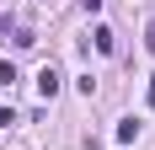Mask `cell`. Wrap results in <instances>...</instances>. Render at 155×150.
Returning <instances> with one entry per match:
<instances>
[{"mask_svg": "<svg viewBox=\"0 0 155 150\" xmlns=\"http://www.w3.org/2000/svg\"><path fill=\"white\" fill-rule=\"evenodd\" d=\"M150 107H155V75H150Z\"/></svg>", "mask_w": 155, "mask_h": 150, "instance_id": "277c9868", "label": "cell"}, {"mask_svg": "<svg viewBox=\"0 0 155 150\" xmlns=\"http://www.w3.org/2000/svg\"><path fill=\"white\" fill-rule=\"evenodd\" d=\"M118 139H123V145H128V139H139V118H123V123H118Z\"/></svg>", "mask_w": 155, "mask_h": 150, "instance_id": "7a4b0ae2", "label": "cell"}, {"mask_svg": "<svg viewBox=\"0 0 155 150\" xmlns=\"http://www.w3.org/2000/svg\"><path fill=\"white\" fill-rule=\"evenodd\" d=\"M80 5H86V11H102V0H80Z\"/></svg>", "mask_w": 155, "mask_h": 150, "instance_id": "3957f363", "label": "cell"}, {"mask_svg": "<svg viewBox=\"0 0 155 150\" xmlns=\"http://www.w3.org/2000/svg\"><path fill=\"white\" fill-rule=\"evenodd\" d=\"M59 86H64V75L54 70V64H43V70H38V91H43L48 102H54V97H59Z\"/></svg>", "mask_w": 155, "mask_h": 150, "instance_id": "6da1fadb", "label": "cell"}]
</instances>
